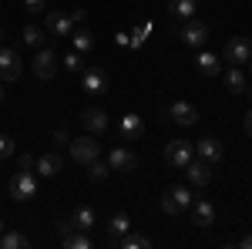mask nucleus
I'll return each instance as SVG.
<instances>
[{"label": "nucleus", "instance_id": "nucleus-1", "mask_svg": "<svg viewBox=\"0 0 252 249\" xmlns=\"http://www.w3.org/2000/svg\"><path fill=\"white\" fill-rule=\"evenodd\" d=\"M192 202H195V195L189 192V185H172V189L161 192V212L165 215H178V212L192 209Z\"/></svg>", "mask_w": 252, "mask_h": 249}, {"label": "nucleus", "instance_id": "nucleus-2", "mask_svg": "<svg viewBox=\"0 0 252 249\" xmlns=\"http://www.w3.org/2000/svg\"><path fill=\"white\" fill-rule=\"evenodd\" d=\"M71 158L78 162V165H91L94 158H101V145H97L94 135H78V138H71Z\"/></svg>", "mask_w": 252, "mask_h": 249}, {"label": "nucleus", "instance_id": "nucleus-3", "mask_svg": "<svg viewBox=\"0 0 252 249\" xmlns=\"http://www.w3.org/2000/svg\"><path fill=\"white\" fill-rule=\"evenodd\" d=\"M212 37V31H209V24H202V20H185V27L178 31V40L185 44V47H192V51H202L205 44Z\"/></svg>", "mask_w": 252, "mask_h": 249}, {"label": "nucleus", "instance_id": "nucleus-4", "mask_svg": "<svg viewBox=\"0 0 252 249\" xmlns=\"http://www.w3.org/2000/svg\"><path fill=\"white\" fill-rule=\"evenodd\" d=\"M34 195H37V172L20 169V172L10 178V199H17V202H31Z\"/></svg>", "mask_w": 252, "mask_h": 249}, {"label": "nucleus", "instance_id": "nucleus-5", "mask_svg": "<svg viewBox=\"0 0 252 249\" xmlns=\"http://www.w3.org/2000/svg\"><path fill=\"white\" fill-rule=\"evenodd\" d=\"M108 71L104 68H97V64H91V68H84L81 71V91H88V95H108Z\"/></svg>", "mask_w": 252, "mask_h": 249}, {"label": "nucleus", "instance_id": "nucleus-6", "mask_svg": "<svg viewBox=\"0 0 252 249\" xmlns=\"http://www.w3.org/2000/svg\"><path fill=\"white\" fill-rule=\"evenodd\" d=\"M192 158H195V145L182 142V138H175V142H168V145H165V162H168L172 169H185Z\"/></svg>", "mask_w": 252, "mask_h": 249}, {"label": "nucleus", "instance_id": "nucleus-7", "mask_svg": "<svg viewBox=\"0 0 252 249\" xmlns=\"http://www.w3.org/2000/svg\"><path fill=\"white\" fill-rule=\"evenodd\" d=\"M24 71V61H20L17 47H0V81H17Z\"/></svg>", "mask_w": 252, "mask_h": 249}, {"label": "nucleus", "instance_id": "nucleus-8", "mask_svg": "<svg viewBox=\"0 0 252 249\" xmlns=\"http://www.w3.org/2000/svg\"><path fill=\"white\" fill-rule=\"evenodd\" d=\"M222 58L229 61V64H235V68L249 64V58H252V40H249V37H232L229 44H225Z\"/></svg>", "mask_w": 252, "mask_h": 249}, {"label": "nucleus", "instance_id": "nucleus-9", "mask_svg": "<svg viewBox=\"0 0 252 249\" xmlns=\"http://www.w3.org/2000/svg\"><path fill=\"white\" fill-rule=\"evenodd\" d=\"M108 169H111V172H135L138 169L135 152H131L128 145H115V148L108 152Z\"/></svg>", "mask_w": 252, "mask_h": 249}, {"label": "nucleus", "instance_id": "nucleus-10", "mask_svg": "<svg viewBox=\"0 0 252 249\" xmlns=\"http://www.w3.org/2000/svg\"><path fill=\"white\" fill-rule=\"evenodd\" d=\"M58 64H61V58H58L54 47H40L37 58H34V74H37L40 81H51L54 71H58Z\"/></svg>", "mask_w": 252, "mask_h": 249}, {"label": "nucleus", "instance_id": "nucleus-11", "mask_svg": "<svg viewBox=\"0 0 252 249\" xmlns=\"http://www.w3.org/2000/svg\"><path fill=\"white\" fill-rule=\"evenodd\" d=\"M145 135V121L138 115H125L121 121H118V138H121V145H131V142H138Z\"/></svg>", "mask_w": 252, "mask_h": 249}, {"label": "nucleus", "instance_id": "nucleus-12", "mask_svg": "<svg viewBox=\"0 0 252 249\" xmlns=\"http://www.w3.org/2000/svg\"><path fill=\"white\" fill-rule=\"evenodd\" d=\"M185 172H189V185L205 189V185L212 182V162H205V158H192V162L185 165Z\"/></svg>", "mask_w": 252, "mask_h": 249}, {"label": "nucleus", "instance_id": "nucleus-13", "mask_svg": "<svg viewBox=\"0 0 252 249\" xmlns=\"http://www.w3.org/2000/svg\"><path fill=\"white\" fill-rule=\"evenodd\" d=\"M192 226H198V229L215 226V206L209 199H195L192 202Z\"/></svg>", "mask_w": 252, "mask_h": 249}, {"label": "nucleus", "instance_id": "nucleus-14", "mask_svg": "<svg viewBox=\"0 0 252 249\" xmlns=\"http://www.w3.org/2000/svg\"><path fill=\"white\" fill-rule=\"evenodd\" d=\"M168 118H172L175 125L189 128V125H195V121H198V108H195V105H189V101H175L172 108H168Z\"/></svg>", "mask_w": 252, "mask_h": 249}, {"label": "nucleus", "instance_id": "nucleus-15", "mask_svg": "<svg viewBox=\"0 0 252 249\" xmlns=\"http://www.w3.org/2000/svg\"><path fill=\"white\" fill-rule=\"evenodd\" d=\"M81 125L88 128L91 135H97V132H108V111H101V108H84L81 111Z\"/></svg>", "mask_w": 252, "mask_h": 249}, {"label": "nucleus", "instance_id": "nucleus-16", "mask_svg": "<svg viewBox=\"0 0 252 249\" xmlns=\"http://www.w3.org/2000/svg\"><path fill=\"white\" fill-rule=\"evenodd\" d=\"M71 27H74V20L67 17V14H61V10H47V31L58 37H71Z\"/></svg>", "mask_w": 252, "mask_h": 249}, {"label": "nucleus", "instance_id": "nucleus-17", "mask_svg": "<svg viewBox=\"0 0 252 249\" xmlns=\"http://www.w3.org/2000/svg\"><path fill=\"white\" fill-rule=\"evenodd\" d=\"M195 158H205V162H219L222 158V142L219 138H202L198 145H195Z\"/></svg>", "mask_w": 252, "mask_h": 249}, {"label": "nucleus", "instance_id": "nucleus-18", "mask_svg": "<svg viewBox=\"0 0 252 249\" xmlns=\"http://www.w3.org/2000/svg\"><path fill=\"white\" fill-rule=\"evenodd\" d=\"M61 165H64V162H61V155H58V152H47V155H40L37 162H34V172H37V175H47V178H54V175L61 172Z\"/></svg>", "mask_w": 252, "mask_h": 249}, {"label": "nucleus", "instance_id": "nucleus-19", "mask_svg": "<svg viewBox=\"0 0 252 249\" xmlns=\"http://www.w3.org/2000/svg\"><path fill=\"white\" fill-rule=\"evenodd\" d=\"M71 222H74V229L91 232L97 226V215H94V209H91V206H78V209L71 212Z\"/></svg>", "mask_w": 252, "mask_h": 249}, {"label": "nucleus", "instance_id": "nucleus-20", "mask_svg": "<svg viewBox=\"0 0 252 249\" xmlns=\"http://www.w3.org/2000/svg\"><path fill=\"white\" fill-rule=\"evenodd\" d=\"M128 229H131L128 212H115V215H111V222H108V243H118V239H121Z\"/></svg>", "mask_w": 252, "mask_h": 249}, {"label": "nucleus", "instance_id": "nucleus-21", "mask_svg": "<svg viewBox=\"0 0 252 249\" xmlns=\"http://www.w3.org/2000/svg\"><path fill=\"white\" fill-rule=\"evenodd\" d=\"M225 88H229V91H232V95H246V84H249V81H246V74H242V68H229V71H225Z\"/></svg>", "mask_w": 252, "mask_h": 249}, {"label": "nucleus", "instance_id": "nucleus-22", "mask_svg": "<svg viewBox=\"0 0 252 249\" xmlns=\"http://www.w3.org/2000/svg\"><path fill=\"white\" fill-rule=\"evenodd\" d=\"M168 10H172V17H178V20H192L195 10H198V3H195V0H172Z\"/></svg>", "mask_w": 252, "mask_h": 249}, {"label": "nucleus", "instance_id": "nucleus-23", "mask_svg": "<svg viewBox=\"0 0 252 249\" xmlns=\"http://www.w3.org/2000/svg\"><path fill=\"white\" fill-rule=\"evenodd\" d=\"M71 44H74V51H78V54H84V51H91V47H94V34H91L88 27L71 31Z\"/></svg>", "mask_w": 252, "mask_h": 249}, {"label": "nucleus", "instance_id": "nucleus-24", "mask_svg": "<svg viewBox=\"0 0 252 249\" xmlns=\"http://www.w3.org/2000/svg\"><path fill=\"white\" fill-rule=\"evenodd\" d=\"M198 71H202L205 77H215L219 71H222V64H219V58H215L212 51H202V54H198Z\"/></svg>", "mask_w": 252, "mask_h": 249}, {"label": "nucleus", "instance_id": "nucleus-25", "mask_svg": "<svg viewBox=\"0 0 252 249\" xmlns=\"http://www.w3.org/2000/svg\"><path fill=\"white\" fill-rule=\"evenodd\" d=\"M24 246H27V236L24 232H14V229L0 232V249H24Z\"/></svg>", "mask_w": 252, "mask_h": 249}, {"label": "nucleus", "instance_id": "nucleus-26", "mask_svg": "<svg viewBox=\"0 0 252 249\" xmlns=\"http://www.w3.org/2000/svg\"><path fill=\"white\" fill-rule=\"evenodd\" d=\"M61 243H64V246H71V249H91L88 232H81V229H71L67 236H61Z\"/></svg>", "mask_w": 252, "mask_h": 249}, {"label": "nucleus", "instance_id": "nucleus-27", "mask_svg": "<svg viewBox=\"0 0 252 249\" xmlns=\"http://www.w3.org/2000/svg\"><path fill=\"white\" fill-rule=\"evenodd\" d=\"M118 243H121L125 249H148V246H152V239H148V236H138V232H131V229L125 232Z\"/></svg>", "mask_w": 252, "mask_h": 249}, {"label": "nucleus", "instance_id": "nucleus-28", "mask_svg": "<svg viewBox=\"0 0 252 249\" xmlns=\"http://www.w3.org/2000/svg\"><path fill=\"white\" fill-rule=\"evenodd\" d=\"M24 44L27 47H40L44 44V34H40L37 27H24Z\"/></svg>", "mask_w": 252, "mask_h": 249}, {"label": "nucleus", "instance_id": "nucleus-29", "mask_svg": "<svg viewBox=\"0 0 252 249\" xmlns=\"http://www.w3.org/2000/svg\"><path fill=\"white\" fill-rule=\"evenodd\" d=\"M88 169H91V182H101V178H104V175H108V162H101V158H94V162H91V165H88Z\"/></svg>", "mask_w": 252, "mask_h": 249}, {"label": "nucleus", "instance_id": "nucleus-30", "mask_svg": "<svg viewBox=\"0 0 252 249\" xmlns=\"http://www.w3.org/2000/svg\"><path fill=\"white\" fill-rule=\"evenodd\" d=\"M64 68H67L71 74H81V54H78V51H71V54L64 58Z\"/></svg>", "mask_w": 252, "mask_h": 249}, {"label": "nucleus", "instance_id": "nucleus-31", "mask_svg": "<svg viewBox=\"0 0 252 249\" xmlns=\"http://www.w3.org/2000/svg\"><path fill=\"white\" fill-rule=\"evenodd\" d=\"M14 152H17V148H14V138H10V135H0V158H10Z\"/></svg>", "mask_w": 252, "mask_h": 249}, {"label": "nucleus", "instance_id": "nucleus-32", "mask_svg": "<svg viewBox=\"0 0 252 249\" xmlns=\"http://www.w3.org/2000/svg\"><path fill=\"white\" fill-rule=\"evenodd\" d=\"M148 31H152V27H148V24H141V27L135 31V37H128V40H131L135 47H141V44H145V34H148Z\"/></svg>", "mask_w": 252, "mask_h": 249}, {"label": "nucleus", "instance_id": "nucleus-33", "mask_svg": "<svg viewBox=\"0 0 252 249\" xmlns=\"http://www.w3.org/2000/svg\"><path fill=\"white\" fill-rule=\"evenodd\" d=\"M24 7H27L31 14H40V10L47 7V0H24Z\"/></svg>", "mask_w": 252, "mask_h": 249}, {"label": "nucleus", "instance_id": "nucleus-34", "mask_svg": "<svg viewBox=\"0 0 252 249\" xmlns=\"http://www.w3.org/2000/svg\"><path fill=\"white\" fill-rule=\"evenodd\" d=\"M34 162H37V158H34L31 152H24V155H20V169H31V172H34Z\"/></svg>", "mask_w": 252, "mask_h": 249}, {"label": "nucleus", "instance_id": "nucleus-35", "mask_svg": "<svg viewBox=\"0 0 252 249\" xmlns=\"http://www.w3.org/2000/svg\"><path fill=\"white\" fill-rule=\"evenodd\" d=\"M71 229H74V222H71V219H64V222H58V236H67Z\"/></svg>", "mask_w": 252, "mask_h": 249}, {"label": "nucleus", "instance_id": "nucleus-36", "mask_svg": "<svg viewBox=\"0 0 252 249\" xmlns=\"http://www.w3.org/2000/svg\"><path fill=\"white\" fill-rule=\"evenodd\" d=\"M235 246H242V249H252V232H246V236H239V239H235Z\"/></svg>", "mask_w": 252, "mask_h": 249}, {"label": "nucleus", "instance_id": "nucleus-37", "mask_svg": "<svg viewBox=\"0 0 252 249\" xmlns=\"http://www.w3.org/2000/svg\"><path fill=\"white\" fill-rule=\"evenodd\" d=\"M54 142H58V145H71V138H67V132H64V128H58V132H54Z\"/></svg>", "mask_w": 252, "mask_h": 249}, {"label": "nucleus", "instance_id": "nucleus-38", "mask_svg": "<svg viewBox=\"0 0 252 249\" xmlns=\"http://www.w3.org/2000/svg\"><path fill=\"white\" fill-rule=\"evenodd\" d=\"M242 128H246V135H252V108L246 111V118H242Z\"/></svg>", "mask_w": 252, "mask_h": 249}, {"label": "nucleus", "instance_id": "nucleus-39", "mask_svg": "<svg viewBox=\"0 0 252 249\" xmlns=\"http://www.w3.org/2000/svg\"><path fill=\"white\" fill-rule=\"evenodd\" d=\"M84 17H88V10H74V14H71V20H74V24H84Z\"/></svg>", "mask_w": 252, "mask_h": 249}, {"label": "nucleus", "instance_id": "nucleus-40", "mask_svg": "<svg viewBox=\"0 0 252 249\" xmlns=\"http://www.w3.org/2000/svg\"><path fill=\"white\" fill-rule=\"evenodd\" d=\"M246 95H249V101H252V84H246Z\"/></svg>", "mask_w": 252, "mask_h": 249}, {"label": "nucleus", "instance_id": "nucleus-41", "mask_svg": "<svg viewBox=\"0 0 252 249\" xmlns=\"http://www.w3.org/2000/svg\"><path fill=\"white\" fill-rule=\"evenodd\" d=\"M249 74H252V58H249Z\"/></svg>", "mask_w": 252, "mask_h": 249}, {"label": "nucleus", "instance_id": "nucleus-42", "mask_svg": "<svg viewBox=\"0 0 252 249\" xmlns=\"http://www.w3.org/2000/svg\"><path fill=\"white\" fill-rule=\"evenodd\" d=\"M0 232H3V219H0Z\"/></svg>", "mask_w": 252, "mask_h": 249}, {"label": "nucleus", "instance_id": "nucleus-43", "mask_svg": "<svg viewBox=\"0 0 252 249\" xmlns=\"http://www.w3.org/2000/svg\"><path fill=\"white\" fill-rule=\"evenodd\" d=\"M0 37H3V27H0Z\"/></svg>", "mask_w": 252, "mask_h": 249}, {"label": "nucleus", "instance_id": "nucleus-44", "mask_svg": "<svg viewBox=\"0 0 252 249\" xmlns=\"http://www.w3.org/2000/svg\"><path fill=\"white\" fill-rule=\"evenodd\" d=\"M0 101H3V91H0Z\"/></svg>", "mask_w": 252, "mask_h": 249}]
</instances>
